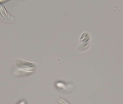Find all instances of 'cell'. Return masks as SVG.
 <instances>
[{
  "label": "cell",
  "mask_w": 123,
  "mask_h": 104,
  "mask_svg": "<svg viewBox=\"0 0 123 104\" xmlns=\"http://www.w3.org/2000/svg\"><path fill=\"white\" fill-rule=\"evenodd\" d=\"M15 67L13 68L12 73L15 76L28 75L34 72L37 68V66L35 64L23 61L21 60H15Z\"/></svg>",
  "instance_id": "cell-1"
},
{
  "label": "cell",
  "mask_w": 123,
  "mask_h": 104,
  "mask_svg": "<svg viewBox=\"0 0 123 104\" xmlns=\"http://www.w3.org/2000/svg\"><path fill=\"white\" fill-rule=\"evenodd\" d=\"M57 103H58V104H70L68 101L66 100L65 98L62 97L58 98V100H57Z\"/></svg>",
  "instance_id": "cell-4"
},
{
  "label": "cell",
  "mask_w": 123,
  "mask_h": 104,
  "mask_svg": "<svg viewBox=\"0 0 123 104\" xmlns=\"http://www.w3.org/2000/svg\"><path fill=\"white\" fill-rule=\"evenodd\" d=\"M17 104H26V101L25 100H21L19 101V102H18Z\"/></svg>",
  "instance_id": "cell-5"
},
{
  "label": "cell",
  "mask_w": 123,
  "mask_h": 104,
  "mask_svg": "<svg viewBox=\"0 0 123 104\" xmlns=\"http://www.w3.org/2000/svg\"><path fill=\"white\" fill-rule=\"evenodd\" d=\"M0 18L6 22H10L9 20L12 18L11 16L6 11L5 7L2 5H0Z\"/></svg>",
  "instance_id": "cell-3"
},
{
  "label": "cell",
  "mask_w": 123,
  "mask_h": 104,
  "mask_svg": "<svg viewBox=\"0 0 123 104\" xmlns=\"http://www.w3.org/2000/svg\"><path fill=\"white\" fill-rule=\"evenodd\" d=\"M55 86L58 88V90L61 92H70L73 88V85L70 84H67V83L62 82V81H58L55 84Z\"/></svg>",
  "instance_id": "cell-2"
}]
</instances>
